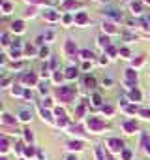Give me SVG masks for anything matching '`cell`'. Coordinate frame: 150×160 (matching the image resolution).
<instances>
[{
	"label": "cell",
	"mask_w": 150,
	"mask_h": 160,
	"mask_svg": "<svg viewBox=\"0 0 150 160\" xmlns=\"http://www.w3.org/2000/svg\"><path fill=\"white\" fill-rule=\"evenodd\" d=\"M109 15H111L113 19H120V17H122L120 13H116V10H109Z\"/></svg>",
	"instance_id": "cell-37"
},
{
	"label": "cell",
	"mask_w": 150,
	"mask_h": 160,
	"mask_svg": "<svg viewBox=\"0 0 150 160\" xmlns=\"http://www.w3.org/2000/svg\"><path fill=\"white\" fill-rule=\"evenodd\" d=\"M11 8H13V6H11L10 2H2V10H4V13H10Z\"/></svg>",
	"instance_id": "cell-28"
},
{
	"label": "cell",
	"mask_w": 150,
	"mask_h": 160,
	"mask_svg": "<svg viewBox=\"0 0 150 160\" xmlns=\"http://www.w3.org/2000/svg\"><path fill=\"white\" fill-rule=\"evenodd\" d=\"M2 43H4V45H8V43H10V42H8V34H6V32L2 34Z\"/></svg>",
	"instance_id": "cell-47"
},
{
	"label": "cell",
	"mask_w": 150,
	"mask_h": 160,
	"mask_svg": "<svg viewBox=\"0 0 150 160\" xmlns=\"http://www.w3.org/2000/svg\"><path fill=\"white\" fill-rule=\"evenodd\" d=\"M86 126H88V130L94 132V134H98V132H101V130H105V128H107L105 121H101V119H98V117H88Z\"/></svg>",
	"instance_id": "cell-2"
},
{
	"label": "cell",
	"mask_w": 150,
	"mask_h": 160,
	"mask_svg": "<svg viewBox=\"0 0 150 160\" xmlns=\"http://www.w3.org/2000/svg\"><path fill=\"white\" fill-rule=\"evenodd\" d=\"M107 51H109V55H113V57H114V55H116V49H114V47H109Z\"/></svg>",
	"instance_id": "cell-48"
},
{
	"label": "cell",
	"mask_w": 150,
	"mask_h": 160,
	"mask_svg": "<svg viewBox=\"0 0 150 160\" xmlns=\"http://www.w3.org/2000/svg\"><path fill=\"white\" fill-rule=\"evenodd\" d=\"M83 4L77 2V0H66L64 4H62V10H77V8H81Z\"/></svg>",
	"instance_id": "cell-7"
},
{
	"label": "cell",
	"mask_w": 150,
	"mask_h": 160,
	"mask_svg": "<svg viewBox=\"0 0 150 160\" xmlns=\"http://www.w3.org/2000/svg\"><path fill=\"white\" fill-rule=\"evenodd\" d=\"M92 100H94V106H101V96L100 94H94Z\"/></svg>",
	"instance_id": "cell-34"
},
{
	"label": "cell",
	"mask_w": 150,
	"mask_h": 160,
	"mask_svg": "<svg viewBox=\"0 0 150 160\" xmlns=\"http://www.w3.org/2000/svg\"><path fill=\"white\" fill-rule=\"evenodd\" d=\"M73 19H75V23H77L79 26H85L86 23H88V15H86L85 11H81V13H77V15H75Z\"/></svg>",
	"instance_id": "cell-8"
},
{
	"label": "cell",
	"mask_w": 150,
	"mask_h": 160,
	"mask_svg": "<svg viewBox=\"0 0 150 160\" xmlns=\"http://www.w3.org/2000/svg\"><path fill=\"white\" fill-rule=\"evenodd\" d=\"M85 87H88V89L96 87V79H94L92 75H86V77H85Z\"/></svg>",
	"instance_id": "cell-19"
},
{
	"label": "cell",
	"mask_w": 150,
	"mask_h": 160,
	"mask_svg": "<svg viewBox=\"0 0 150 160\" xmlns=\"http://www.w3.org/2000/svg\"><path fill=\"white\" fill-rule=\"evenodd\" d=\"M131 10H133V13H141V11H143V6H141L139 2H133L131 4Z\"/></svg>",
	"instance_id": "cell-25"
},
{
	"label": "cell",
	"mask_w": 150,
	"mask_h": 160,
	"mask_svg": "<svg viewBox=\"0 0 150 160\" xmlns=\"http://www.w3.org/2000/svg\"><path fill=\"white\" fill-rule=\"evenodd\" d=\"M2 122H4V126H8V125H15V122H17V119H13L10 113H4V115H2Z\"/></svg>",
	"instance_id": "cell-14"
},
{
	"label": "cell",
	"mask_w": 150,
	"mask_h": 160,
	"mask_svg": "<svg viewBox=\"0 0 150 160\" xmlns=\"http://www.w3.org/2000/svg\"><path fill=\"white\" fill-rule=\"evenodd\" d=\"M56 98L60 100L62 104L73 102V98H75V89H73V87H58V89H56Z\"/></svg>",
	"instance_id": "cell-1"
},
{
	"label": "cell",
	"mask_w": 150,
	"mask_h": 160,
	"mask_svg": "<svg viewBox=\"0 0 150 160\" xmlns=\"http://www.w3.org/2000/svg\"><path fill=\"white\" fill-rule=\"evenodd\" d=\"M124 79H126V85H128L129 89H133L135 83H137V72L133 70V68H128L126 74H124Z\"/></svg>",
	"instance_id": "cell-4"
},
{
	"label": "cell",
	"mask_w": 150,
	"mask_h": 160,
	"mask_svg": "<svg viewBox=\"0 0 150 160\" xmlns=\"http://www.w3.org/2000/svg\"><path fill=\"white\" fill-rule=\"evenodd\" d=\"M56 125L58 126H66V125H68V119H66V117H58L56 119Z\"/></svg>",
	"instance_id": "cell-30"
},
{
	"label": "cell",
	"mask_w": 150,
	"mask_h": 160,
	"mask_svg": "<svg viewBox=\"0 0 150 160\" xmlns=\"http://www.w3.org/2000/svg\"><path fill=\"white\" fill-rule=\"evenodd\" d=\"M120 154H122V160H131V157H133V154H131V151H128V149H124Z\"/></svg>",
	"instance_id": "cell-27"
},
{
	"label": "cell",
	"mask_w": 150,
	"mask_h": 160,
	"mask_svg": "<svg viewBox=\"0 0 150 160\" xmlns=\"http://www.w3.org/2000/svg\"><path fill=\"white\" fill-rule=\"evenodd\" d=\"M47 90H49V87H47V83H43V85L39 87V93H41V94H47Z\"/></svg>",
	"instance_id": "cell-41"
},
{
	"label": "cell",
	"mask_w": 150,
	"mask_h": 160,
	"mask_svg": "<svg viewBox=\"0 0 150 160\" xmlns=\"http://www.w3.org/2000/svg\"><path fill=\"white\" fill-rule=\"evenodd\" d=\"M11 94H13V96H21L23 94V89H21V87H13V89H11Z\"/></svg>",
	"instance_id": "cell-33"
},
{
	"label": "cell",
	"mask_w": 150,
	"mask_h": 160,
	"mask_svg": "<svg viewBox=\"0 0 150 160\" xmlns=\"http://www.w3.org/2000/svg\"><path fill=\"white\" fill-rule=\"evenodd\" d=\"M90 66H92L90 62H85V64H83V70H90Z\"/></svg>",
	"instance_id": "cell-49"
},
{
	"label": "cell",
	"mask_w": 150,
	"mask_h": 160,
	"mask_svg": "<svg viewBox=\"0 0 150 160\" xmlns=\"http://www.w3.org/2000/svg\"><path fill=\"white\" fill-rule=\"evenodd\" d=\"M21 79H23V81L26 83V85H36V81H38V75L30 72V74H25V75H23Z\"/></svg>",
	"instance_id": "cell-9"
},
{
	"label": "cell",
	"mask_w": 150,
	"mask_h": 160,
	"mask_svg": "<svg viewBox=\"0 0 150 160\" xmlns=\"http://www.w3.org/2000/svg\"><path fill=\"white\" fill-rule=\"evenodd\" d=\"M64 77H66V75L60 74V72H54V74H53V81L54 83H62V79H64Z\"/></svg>",
	"instance_id": "cell-23"
},
{
	"label": "cell",
	"mask_w": 150,
	"mask_h": 160,
	"mask_svg": "<svg viewBox=\"0 0 150 160\" xmlns=\"http://www.w3.org/2000/svg\"><path fill=\"white\" fill-rule=\"evenodd\" d=\"M11 57H13V58H19V57H21V51L15 49V47H11Z\"/></svg>",
	"instance_id": "cell-36"
},
{
	"label": "cell",
	"mask_w": 150,
	"mask_h": 160,
	"mask_svg": "<svg viewBox=\"0 0 150 160\" xmlns=\"http://www.w3.org/2000/svg\"><path fill=\"white\" fill-rule=\"evenodd\" d=\"M107 147L111 153H122L124 151V141L118 138H109L107 139Z\"/></svg>",
	"instance_id": "cell-3"
},
{
	"label": "cell",
	"mask_w": 150,
	"mask_h": 160,
	"mask_svg": "<svg viewBox=\"0 0 150 160\" xmlns=\"http://www.w3.org/2000/svg\"><path fill=\"white\" fill-rule=\"evenodd\" d=\"M23 30H25V23L23 21H13L11 23V32H17L19 34V32H23Z\"/></svg>",
	"instance_id": "cell-11"
},
{
	"label": "cell",
	"mask_w": 150,
	"mask_h": 160,
	"mask_svg": "<svg viewBox=\"0 0 150 160\" xmlns=\"http://www.w3.org/2000/svg\"><path fill=\"white\" fill-rule=\"evenodd\" d=\"M72 21H75V19H72V17H69V15H66V17H64V25H69V23H72Z\"/></svg>",
	"instance_id": "cell-46"
},
{
	"label": "cell",
	"mask_w": 150,
	"mask_h": 160,
	"mask_svg": "<svg viewBox=\"0 0 150 160\" xmlns=\"http://www.w3.org/2000/svg\"><path fill=\"white\" fill-rule=\"evenodd\" d=\"M68 149H72V151H83V149H85V143H83V141H69L68 143Z\"/></svg>",
	"instance_id": "cell-12"
},
{
	"label": "cell",
	"mask_w": 150,
	"mask_h": 160,
	"mask_svg": "<svg viewBox=\"0 0 150 160\" xmlns=\"http://www.w3.org/2000/svg\"><path fill=\"white\" fill-rule=\"evenodd\" d=\"M34 8H30V10H26V13H25V17H34Z\"/></svg>",
	"instance_id": "cell-42"
},
{
	"label": "cell",
	"mask_w": 150,
	"mask_h": 160,
	"mask_svg": "<svg viewBox=\"0 0 150 160\" xmlns=\"http://www.w3.org/2000/svg\"><path fill=\"white\" fill-rule=\"evenodd\" d=\"M34 154H36V149H34L32 145H28V147L25 149V157H30V158H32Z\"/></svg>",
	"instance_id": "cell-24"
},
{
	"label": "cell",
	"mask_w": 150,
	"mask_h": 160,
	"mask_svg": "<svg viewBox=\"0 0 150 160\" xmlns=\"http://www.w3.org/2000/svg\"><path fill=\"white\" fill-rule=\"evenodd\" d=\"M98 45L103 47V49H109V47H111V40H109L107 36H100V38H98Z\"/></svg>",
	"instance_id": "cell-10"
},
{
	"label": "cell",
	"mask_w": 150,
	"mask_h": 160,
	"mask_svg": "<svg viewBox=\"0 0 150 160\" xmlns=\"http://www.w3.org/2000/svg\"><path fill=\"white\" fill-rule=\"evenodd\" d=\"M105 160H113V157H111V154L107 153V157H105Z\"/></svg>",
	"instance_id": "cell-51"
},
{
	"label": "cell",
	"mask_w": 150,
	"mask_h": 160,
	"mask_svg": "<svg viewBox=\"0 0 150 160\" xmlns=\"http://www.w3.org/2000/svg\"><path fill=\"white\" fill-rule=\"evenodd\" d=\"M120 55H122L124 58H128V57H129V49H126V47H122V49H120Z\"/></svg>",
	"instance_id": "cell-40"
},
{
	"label": "cell",
	"mask_w": 150,
	"mask_h": 160,
	"mask_svg": "<svg viewBox=\"0 0 150 160\" xmlns=\"http://www.w3.org/2000/svg\"><path fill=\"white\" fill-rule=\"evenodd\" d=\"M86 111V106L85 104H81V106H77V109H75V119H83V115H85Z\"/></svg>",
	"instance_id": "cell-17"
},
{
	"label": "cell",
	"mask_w": 150,
	"mask_h": 160,
	"mask_svg": "<svg viewBox=\"0 0 150 160\" xmlns=\"http://www.w3.org/2000/svg\"><path fill=\"white\" fill-rule=\"evenodd\" d=\"M122 128H124L126 134H133V132L137 130V122L135 121H124L122 122Z\"/></svg>",
	"instance_id": "cell-5"
},
{
	"label": "cell",
	"mask_w": 150,
	"mask_h": 160,
	"mask_svg": "<svg viewBox=\"0 0 150 160\" xmlns=\"http://www.w3.org/2000/svg\"><path fill=\"white\" fill-rule=\"evenodd\" d=\"M64 51H66V55H68V57H75V53H77V47H75V43L72 42V40H68V42H66Z\"/></svg>",
	"instance_id": "cell-6"
},
{
	"label": "cell",
	"mask_w": 150,
	"mask_h": 160,
	"mask_svg": "<svg viewBox=\"0 0 150 160\" xmlns=\"http://www.w3.org/2000/svg\"><path fill=\"white\" fill-rule=\"evenodd\" d=\"M113 111H114L113 106H103V113L105 115H113Z\"/></svg>",
	"instance_id": "cell-35"
},
{
	"label": "cell",
	"mask_w": 150,
	"mask_h": 160,
	"mask_svg": "<svg viewBox=\"0 0 150 160\" xmlns=\"http://www.w3.org/2000/svg\"><path fill=\"white\" fill-rule=\"evenodd\" d=\"M26 2H32V4H47V0H26Z\"/></svg>",
	"instance_id": "cell-45"
},
{
	"label": "cell",
	"mask_w": 150,
	"mask_h": 160,
	"mask_svg": "<svg viewBox=\"0 0 150 160\" xmlns=\"http://www.w3.org/2000/svg\"><path fill=\"white\" fill-rule=\"evenodd\" d=\"M64 75H66L68 79H73V77H77V70H75V68H68Z\"/></svg>",
	"instance_id": "cell-22"
},
{
	"label": "cell",
	"mask_w": 150,
	"mask_h": 160,
	"mask_svg": "<svg viewBox=\"0 0 150 160\" xmlns=\"http://www.w3.org/2000/svg\"><path fill=\"white\" fill-rule=\"evenodd\" d=\"M47 55H49V49H47V47H41V49H39V57H43V58H45Z\"/></svg>",
	"instance_id": "cell-39"
},
{
	"label": "cell",
	"mask_w": 150,
	"mask_h": 160,
	"mask_svg": "<svg viewBox=\"0 0 150 160\" xmlns=\"http://www.w3.org/2000/svg\"><path fill=\"white\" fill-rule=\"evenodd\" d=\"M101 26H103V30L107 32V34H114V32H116V26H114L111 21H103V25H101Z\"/></svg>",
	"instance_id": "cell-13"
},
{
	"label": "cell",
	"mask_w": 150,
	"mask_h": 160,
	"mask_svg": "<svg viewBox=\"0 0 150 160\" xmlns=\"http://www.w3.org/2000/svg\"><path fill=\"white\" fill-rule=\"evenodd\" d=\"M8 149H10L8 138H6V136H2V139H0V151H2V153H8Z\"/></svg>",
	"instance_id": "cell-18"
},
{
	"label": "cell",
	"mask_w": 150,
	"mask_h": 160,
	"mask_svg": "<svg viewBox=\"0 0 150 160\" xmlns=\"http://www.w3.org/2000/svg\"><path fill=\"white\" fill-rule=\"evenodd\" d=\"M79 55H81V57L85 58L86 62H88V61H92V57H94V53H92L90 49H81V51H79Z\"/></svg>",
	"instance_id": "cell-16"
},
{
	"label": "cell",
	"mask_w": 150,
	"mask_h": 160,
	"mask_svg": "<svg viewBox=\"0 0 150 160\" xmlns=\"http://www.w3.org/2000/svg\"><path fill=\"white\" fill-rule=\"evenodd\" d=\"M144 2H150V0H144Z\"/></svg>",
	"instance_id": "cell-52"
},
{
	"label": "cell",
	"mask_w": 150,
	"mask_h": 160,
	"mask_svg": "<svg viewBox=\"0 0 150 160\" xmlns=\"http://www.w3.org/2000/svg\"><path fill=\"white\" fill-rule=\"evenodd\" d=\"M143 62H144V57H139V58H135V61H133L131 64H133V66H141Z\"/></svg>",
	"instance_id": "cell-38"
},
{
	"label": "cell",
	"mask_w": 150,
	"mask_h": 160,
	"mask_svg": "<svg viewBox=\"0 0 150 160\" xmlns=\"http://www.w3.org/2000/svg\"><path fill=\"white\" fill-rule=\"evenodd\" d=\"M43 106H45V107H51V106H53V100L45 98V100H43Z\"/></svg>",
	"instance_id": "cell-44"
},
{
	"label": "cell",
	"mask_w": 150,
	"mask_h": 160,
	"mask_svg": "<svg viewBox=\"0 0 150 160\" xmlns=\"http://www.w3.org/2000/svg\"><path fill=\"white\" fill-rule=\"evenodd\" d=\"M66 160H77V157H73V154H72V157H68Z\"/></svg>",
	"instance_id": "cell-50"
},
{
	"label": "cell",
	"mask_w": 150,
	"mask_h": 160,
	"mask_svg": "<svg viewBox=\"0 0 150 160\" xmlns=\"http://www.w3.org/2000/svg\"><path fill=\"white\" fill-rule=\"evenodd\" d=\"M19 119H21L23 122H28V121H32V111H21V113H19Z\"/></svg>",
	"instance_id": "cell-15"
},
{
	"label": "cell",
	"mask_w": 150,
	"mask_h": 160,
	"mask_svg": "<svg viewBox=\"0 0 150 160\" xmlns=\"http://www.w3.org/2000/svg\"><path fill=\"white\" fill-rule=\"evenodd\" d=\"M54 113H56L58 117H64V109H62V107H56V109H54Z\"/></svg>",
	"instance_id": "cell-43"
},
{
	"label": "cell",
	"mask_w": 150,
	"mask_h": 160,
	"mask_svg": "<svg viewBox=\"0 0 150 160\" xmlns=\"http://www.w3.org/2000/svg\"><path fill=\"white\" fill-rule=\"evenodd\" d=\"M25 139H26V141H30V143H32V139H34V134H32L30 130H25Z\"/></svg>",
	"instance_id": "cell-31"
},
{
	"label": "cell",
	"mask_w": 150,
	"mask_h": 160,
	"mask_svg": "<svg viewBox=\"0 0 150 160\" xmlns=\"http://www.w3.org/2000/svg\"><path fill=\"white\" fill-rule=\"evenodd\" d=\"M139 115L143 119H150V109H139Z\"/></svg>",
	"instance_id": "cell-29"
},
{
	"label": "cell",
	"mask_w": 150,
	"mask_h": 160,
	"mask_svg": "<svg viewBox=\"0 0 150 160\" xmlns=\"http://www.w3.org/2000/svg\"><path fill=\"white\" fill-rule=\"evenodd\" d=\"M69 132L72 134H83V128L81 126H69Z\"/></svg>",
	"instance_id": "cell-32"
},
{
	"label": "cell",
	"mask_w": 150,
	"mask_h": 160,
	"mask_svg": "<svg viewBox=\"0 0 150 160\" xmlns=\"http://www.w3.org/2000/svg\"><path fill=\"white\" fill-rule=\"evenodd\" d=\"M39 111H41V117H43V121H53V119H51V113H49V111H47V109H43V107H41V109H39Z\"/></svg>",
	"instance_id": "cell-26"
},
{
	"label": "cell",
	"mask_w": 150,
	"mask_h": 160,
	"mask_svg": "<svg viewBox=\"0 0 150 160\" xmlns=\"http://www.w3.org/2000/svg\"><path fill=\"white\" fill-rule=\"evenodd\" d=\"M2 160H6V158H2Z\"/></svg>",
	"instance_id": "cell-53"
},
{
	"label": "cell",
	"mask_w": 150,
	"mask_h": 160,
	"mask_svg": "<svg viewBox=\"0 0 150 160\" xmlns=\"http://www.w3.org/2000/svg\"><path fill=\"white\" fill-rule=\"evenodd\" d=\"M129 100H133V102H139L141 100V93L137 89H131V93H129Z\"/></svg>",
	"instance_id": "cell-20"
},
{
	"label": "cell",
	"mask_w": 150,
	"mask_h": 160,
	"mask_svg": "<svg viewBox=\"0 0 150 160\" xmlns=\"http://www.w3.org/2000/svg\"><path fill=\"white\" fill-rule=\"evenodd\" d=\"M45 19L47 21H58V13H54V11H45Z\"/></svg>",
	"instance_id": "cell-21"
}]
</instances>
